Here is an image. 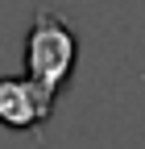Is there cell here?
Wrapping results in <instances>:
<instances>
[{"instance_id":"obj_1","label":"cell","mask_w":145,"mask_h":149,"mask_svg":"<svg viewBox=\"0 0 145 149\" xmlns=\"http://www.w3.org/2000/svg\"><path fill=\"white\" fill-rule=\"evenodd\" d=\"M75 62H79V37L66 25V17L38 8L29 33H25V74L50 100H58V91L75 74Z\"/></svg>"},{"instance_id":"obj_2","label":"cell","mask_w":145,"mask_h":149,"mask_svg":"<svg viewBox=\"0 0 145 149\" xmlns=\"http://www.w3.org/2000/svg\"><path fill=\"white\" fill-rule=\"evenodd\" d=\"M54 100L29 79V74H4L0 79V124L13 128V133H29V128H42L50 120Z\"/></svg>"}]
</instances>
